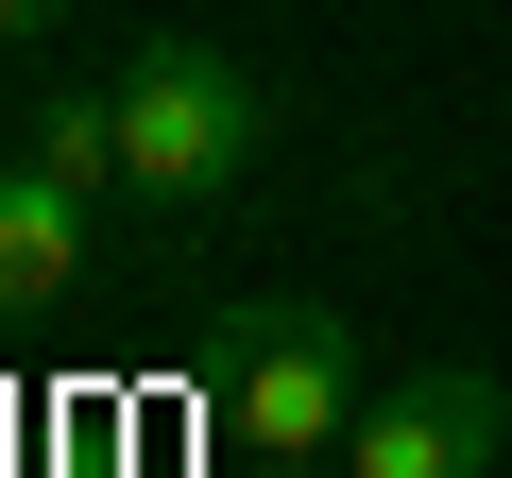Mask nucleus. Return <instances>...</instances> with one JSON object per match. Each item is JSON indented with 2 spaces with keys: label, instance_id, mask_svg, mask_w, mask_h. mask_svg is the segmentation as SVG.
Returning a JSON list of instances; mask_svg holds the SVG:
<instances>
[{
  "label": "nucleus",
  "instance_id": "f03ea898",
  "mask_svg": "<svg viewBox=\"0 0 512 478\" xmlns=\"http://www.w3.org/2000/svg\"><path fill=\"white\" fill-rule=\"evenodd\" d=\"M222 410H239V444H256V461H325V444L359 427V342H342V308L274 291V308L239 325V376H222Z\"/></svg>",
  "mask_w": 512,
  "mask_h": 478
},
{
  "label": "nucleus",
  "instance_id": "423d86ee",
  "mask_svg": "<svg viewBox=\"0 0 512 478\" xmlns=\"http://www.w3.org/2000/svg\"><path fill=\"white\" fill-rule=\"evenodd\" d=\"M52 18H69V0H0V52H35V35H52Z\"/></svg>",
  "mask_w": 512,
  "mask_h": 478
},
{
  "label": "nucleus",
  "instance_id": "7ed1b4c3",
  "mask_svg": "<svg viewBox=\"0 0 512 478\" xmlns=\"http://www.w3.org/2000/svg\"><path fill=\"white\" fill-rule=\"evenodd\" d=\"M495 444H512V393H495L478 359H427V376L359 393L342 478H495Z\"/></svg>",
  "mask_w": 512,
  "mask_h": 478
},
{
  "label": "nucleus",
  "instance_id": "f257e3e1",
  "mask_svg": "<svg viewBox=\"0 0 512 478\" xmlns=\"http://www.w3.org/2000/svg\"><path fill=\"white\" fill-rule=\"evenodd\" d=\"M256 154H274V86H256L205 18L137 35V69H120V171H137V205H222Z\"/></svg>",
  "mask_w": 512,
  "mask_h": 478
},
{
  "label": "nucleus",
  "instance_id": "20e7f679",
  "mask_svg": "<svg viewBox=\"0 0 512 478\" xmlns=\"http://www.w3.org/2000/svg\"><path fill=\"white\" fill-rule=\"evenodd\" d=\"M52 291H86V188L0 154V308H52Z\"/></svg>",
  "mask_w": 512,
  "mask_h": 478
},
{
  "label": "nucleus",
  "instance_id": "39448f33",
  "mask_svg": "<svg viewBox=\"0 0 512 478\" xmlns=\"http://www.w3.org/2000/svg\"><path fill=\"white\" fill-rule=\"evenodd\" d=\"M18 154H35V171H52V188H103V171H120V86H52V103H35V137H18Z\"/></svg>",
  "mask_w": 512,
  "mask_h": 478
}]
</instances>
